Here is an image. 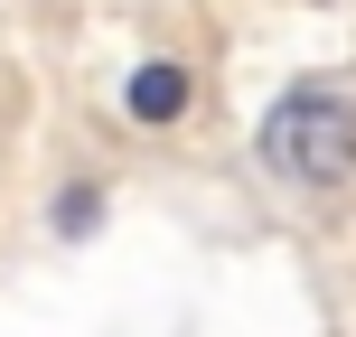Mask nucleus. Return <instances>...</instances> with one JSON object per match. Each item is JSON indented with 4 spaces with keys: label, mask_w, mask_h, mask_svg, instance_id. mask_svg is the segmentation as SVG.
Returning a JSON list of instances; mask_svg holds the SVG:
<instances>
[{
    "label": "nucleus",
    "mask_w": 356,
    "mask_h": 337,
    "mask_svg": "<svg viewBox=\"0 0 356 337\" xmlns=\"http://www.w3.org/2000/svg\"><path fill=\"white\" fill-rule=\"evenodd\" d=\"M122 113L141 131H178L197 113V66H188V56H141V66L122 75Z\"/></svg>",
    "instance_id": "nucleus-2"
},
{
    "label": "nucleus",
    "mask_w": 356,
    "mask_h": 337,
    "mask_svg": "<svg viewBox=\"0 0 356 337\" xmlns=\"http://www.w3.org/2000/svg\"><path fill=\"white\" fill-rule=\"evenodd\" d=\"M253 160L291 197H338L356 178V94L347 85H291L253 131Z\"/></svg>",
    "instance_id": "nucleus-1"
},
{
    "label": "nucleus",
    "mask_w": 356,
    "mask_h": 337,
    "mask_svg": "<svg viewBox=\"0 0 356 337\" xmlns=\"http://www.w3.org/2000/svg\"><path fill=\"white\" fill-rule=\"evenodd\" d=\"M94 225H104V188H94V178H75V188H56V234L75 244V234H94Z\"/></svg>",
    "instance_id": "nucleus-3"
}]
</instances>
